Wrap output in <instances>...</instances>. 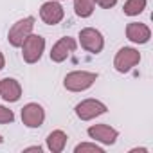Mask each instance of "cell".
<instances>
[{"instance_id": "6da1fadb", "label": "cell", "mask_w": 153, "mask_h": 153, "mask_svg": "<svg viewBox=\"0 0 153 153\" xmlns=\"http://www.w3.org/2000/svg\"><path fill=\"white\" fill-rule=\"evenodd\" d=\"M97 79L96 72H87V70H74L68 72L63 79V85L67 90L70 92H83L87 88H90Z\"/></svg>"}, {"instance_id": "7a4b0ae2", "label": "cell", "mask_w": 153, "mask_h": 153, "mask_svg": "<svg viewBox=\"0 0 153 153\" xmlns=\"http://www.w3.org/2000/svg\"><path fill=\"white\" fill-rule=\"evenodd\" d=\"M43 51H45V38H42L40 34L31 33L22 43V56L25 63H36L42 58Z\"/></svg>"}, {"instance_id": "3957f363", "label": "cell", "mask_w": 153, "mask_h": 153, "mask_svg": "<svg viewBox=\"0 0 153 153\" xmlns=\"http://www.w3.org/2000/svg\"><path fill=\"white\" fill-rule=\"evenodd\" d=\"M33 29H34V16H25V18L18 20L16 24H13V27L7 33L9 43L13 47H22V43L33 33Z\"/></svg>"}, {"instance_id": "277c9868", "label": "cell", "mask_w": 153, "mask_h": 153, "mask_svg": "<svg viewBox=\"0 0 153 153\" xmlns=\"http://www.w3.org/2000/svg\"><path fill=\"white\" fill-rule=\"evenodd\" d=\"M139 61H140V52L137 49H133V47H123L115 54L114 67H115L117 72L124 74V72L131 70L135 65H139Z\"/></svg>"}, {"instance_id": "5b68a950", "label": "cell", "mask_w": 153, "mask_h": 153, "mask_svg": "<svg viewBox=\"0 0 153 153\" xmlns=\"http://www.w3.org/2000/svg\"><path fill=\"white\" fill-rule=\"evenodd\" d=\"M79 43L81 47L87 51V52H92V54H99L105 47V38L103 34L94 29V27H85L81 29L79 33Z\"/></svg>"}, {"instance_id": "8992f818", "label": "cell", "mask_w": 153, "mask_h": 153, "mask_svg": "<svg viewBox=\"0 0 153 153\" xmlns=\"http://www.w3.org/2000/svg\"><path fill=\"white\" fill-rule=\"evenodd\" d=\"M106 110L108 108L105 103H101L97 99H85L76 106V115L81 121H90V119H96V117L106 114Z\"/></svg>"}, {"instance_id": "52a82bcc", "label": "cell", "mask_w": 153, "mask_h": 153, "mask_svg": "<svg viewBox=\"0 0 153 153\" xmlns=\"http://www.w3.org/2000/svg\"><path fill=\"white\" fill-rule=\"evenodd\" d=\"M45 121V110L38 103H27L22 108V123L27 128H40Z\"/></svg>"}, {"instance_id": "ba28073f", "label": "cell", "mask_w": 153, "mask_h": 153, "mask_svg": "<svg viewBox=\"0 0 153 153\" xmlns=\"http://www.w3.org/2000/svg\"><path fill=\"white\" fill-rule=\"evenodd\" d=\"M76 47H78V43H76V40H74V38H70V36L59 38V40L52 45L51 59H52L54 63H61V61H65V59H67V58L76 51Z\"/></svg>"}, {"instance_id": "9c48e42d", "label": "cell", "mask_w": 153, "mask_h": 153, "mask_svg": "<svg viewBox=\"0 0 153 153\" xmlns=\"http://www.w3.org/2000/svg\"><path fill=\"white\" fill-rule=\"evenodd\" d=\"M65 16V11L61 7L59 2H56V0H51V2H45L40 9V18L47 24V25H56L63 20Z\"/></svg>"}, {"instance_id": "30bf717a", "label": "cell", "mask_w": 153, "mask_h": 153, "mask_svg": "<svg viewBox=\"0 0 153 153\" xmlns=\"http://www.w3.org/2000/svg\"><path fill=\"white\" fill-rule=\"evenodd\" d=\"M87 131H88L90 139H94L97 142H103V144H114L119 137V131L115 128L108 126V124H94Z\"/></svg>"}, {"instance_id": "8fae6325", "label": "cell", "mask_w": 153, "mask_h": 153, "mask_svg": "<svg viewBox=\"0 0 153 153\" xmlns=\"http://www.w3.org/2000/svg\"><path fill=\"white\" fill-rule=\"evenodd\" d=\"M0 97L7 103H16L22 97V87L16 79L13 78H6L0 79Z\"/></svg>"}, {"instance_id": "7c38bea8", "label": "cell", "mask_w": 153, "mask_h": 153, "mask_svg": "<svg viewBox=\"0 0 153 153\" xmlns=\"http://www.w3.org/2000/svg\"><path fill=\"white\" fill-rule=\"evenodd\" d=\"M126 38L133 43H148L151 38V31L146 24L131 22L126 25Z\"/></svg>"}, {"instance_id": "4fadbf2b", "label": "cell", "mask_w": 153, "mask_h": 153, "mask_svg": "<svg viewBox=\"0 0 153 153\" xmlns=\"http://www.w3.org/2000/svg\"><path fill=\"white\" fill-rule=\"evenodd\" d=\"M67 144V133L61 130H54L47 135V148L52 153H61Z\"/></svg>"}, {"instance_id": "5bb4252c", "label": "cell", "mask_w": 153, "mask_h": 153, "mask_svg": "<svg viewBox=\"0 0 153 153\" xmlns=\"http://www.w3.org/2000/svg\"><path fill=\"white\" fill-rule=\"evenodd\" d=\"M96 9L94 0H74V11L79 18H88Z\"/></svg>"}, {"instance_id": "9a60e30c", "label": "cell", "mask_w": 153, "mask_h": 153, "mask_svg": "<svg viewBox=\"0 0 153 153\" xmlns=\"http://www.w3.org/2000/svg\"><path fill=\"white\" fill-rule=\"evenodd\" d=\"M146 9V0H126V4L123 7L124 15L128 16H137Z\"/></svg>"}, {"instance_id": "2e32d148", "label": "cell", "mask_w": 153, "mask_h": 153, "mask_svg": "<svg viewBox=\"0 0 153 153\" xmlns=\"http://www.w3.org/2000/svg\"><path fill=\"white\" fill-rule=\"evenodd\" d=\"M76 153H85V151H90V153H103V148L97 146V144H90V142H81L76 146L74 149Z\"/></svg>"}, {"instance_id": "e0dca14e", "label": "cell", "mask_w": 153, "mask_h": 153, "mask_svg": "<svg viewBox=\"0 0 153 153\" xmlns=\"http://www.w3.org/2000/svg\"><path fill=\"white\" fill-rule=\"evenodd\" d=\"M13 121H15L13 110H9V108L0 105V124H7V123H13Z\"/></svg>"}, {"instance_id": "ac0fdd59", "label": "cell", "mask_w": 153, "mask_h": 153, "mask_svg": "<svg viewBox=\"0 0 153 153\" xmlns=\"http://www.w3.org/2000/svg\"><path fill=\"white\" fill-rule=\"evenodd\" d=\"M94 2L97 6H101L103 9H110V7H114L117 4V0H94Z\"/></svg>"}, {"instance_id": "d6986e66", "label": "cell", "mask_w": 153, "mask_h": 153, "mask_svg": "<svg viewBox=\"0 0 153 153\" xmlns=\"http://www.w3.org/2000/svg\"><path fill=\"white\" fill-rule=\"evenodd\" d=\"M25 151H38V153H42V146H31V148H25Z\"/></svg>"}, {"instance_id": "ffe728a7", "label": "cell", "mask_w": 153, "mask_h": 153, "mask_svg": "<svg viewBox=\"0 0 153 153\" xmlns=\"http://www.w3.org/2000/svg\"><path fill=\"white\" fill-rule=\"evenodd\" d=\"M6 67V58H4V54L2 52H0V70H2Z\"/></svg>"}, {"instance_id": "44dd1931", "label": "cell", "mask_w": 153, "mask_h": 153, "mask_svg": "<svg viewBox=\"0 0 153 153\" xmlns=\"http://www.w3.org/2000/svg\"><path fill=\"white\" fill-rule=\"evenodd\" d=\"M2 142H4V139H2V135H0V144H2Z\"/></svg>"}]
</instances>
